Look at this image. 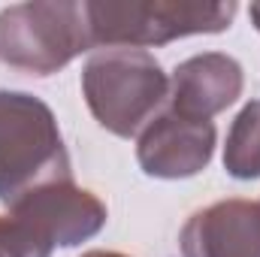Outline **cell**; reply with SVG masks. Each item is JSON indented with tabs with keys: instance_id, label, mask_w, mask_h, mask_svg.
I'll return each mask as SVG.
<instances>
[{
	"instance_id": "obj_3",
	"label": "cell",
	"mask_w": 260,
	"mask_h": 257,
	"mask_svg": "<svg viewBox=\"0 0 260 257\" xmlns=\"http://www.w3.org/2000/svg\"><path fill=\"white\" fill-rule=\"evenodd\" d=\"M82 97L103 130L133 139L167 106L170 76L145 49H100L82 67Z\"/></svg>"
},
{
	"instance_id": "obj_6",
	"label": "cell",
	"mask_w": 260,
	"mask_h": 257,
	"mask_svg": "<svg viewBox=\"0 0 260 257\" xmlns=\"http://www.w3.org/2000/svg\"><path fill=\"white\" fill-rule=\"evenodd\" d=\"M215 142L212 121H194L164 106L136 136V164L151 179H194L212 164Z\"/></svg>"
},
{
	"instance_id": "obj_12",
	"label": "cell",
	"mask_w": 260,
	"mask_h": 257,
	"mask_svg": "<svg viewBox=\"0 0 260 257\" xmlns=\"http://www.w3.org/2000/svg\"><path fill=\"white\" fill-rule=\"evenodd\" d=\"M0 257H3V251H0Z\"/></svg>"
},
{
	"instance_id": "obj_11",
	"label": "cell",
	"mask_w": 260,
	"mask_h": 257,
	"mask_svg": "<svg viewBox=\"0 0 260 257\" xmlns=\"http://www.w3.org/2000/svg\"><path fill=\"white\" fill-rule=\"evenodd\" d=\"M248 18H251V24L257 27V34H260V3H251L248 6Z\"/></svg>"
},
{
	"instance_id": "obj_8",
	"label": "cell",
	"mask_w": 260,
	"mask_h": 257,
	"mask_svg": "<svg viewBox=\"0 0 260 257\" xmlns=\"http://www.w3.org/2000/svg\"><path fill=\"white\" fill-rule=\"evenodd\" d=\"M242 64L224 52H203L173 70L167 106L185 118L212 121L242 97Z\"/></svg>"
},
{
	"instance_id": "obj_9",
	"label": "cell",
	"mask_w": 260,
	"mask_h": 257,
	"mask_svg": "<svg viewBox=\"0 0 260 257\" xmlns=\"http://www.w3.org/2000/svg\"><path fill=\"white\" fill-rule=\"evenodd\" d=\"M224 170L239 182L260 179V100H248L227 130Z\"/></svg>"
},
{
	"instance_id": "obj_5",
	"label": "cell",
	"mask_w": 260,
	"mask_h": 257,
	"mask_svg": "<svg viewBox=\"0 0 260 257\" xmlns=\"http://www.w3.org/2000/svg\"><path fill=\"white\" fill-rule=\"evenodd\" d=\"M91 49L85 3L34 0L0 9V64L27 76H55Z\"/></svg>"
},
{
	"instance_id": "obj_1",
	"label": "cell",
	"mask_w": 260,
	"mask_h": 257,
	"mask_svg": "<svg viewBox=\"0 0 260 257\" xmlns=\"http://www.w3.org/2000/svg\"><path fill=\"white\" fill-rule=\"evenodd\" d=\"M236 9L233 0H85V21L91 49H151L224 34Z\"/></svg>"
},
{
	"instance_id": "obj_7",
	"label": "cell",
	"mask_w": 260,
	"mask_h": 257,
	"mask_svg": "<svg viewBox=\"0 0 260 257\" xmlns=\"http://www.w3.org/2000/svg\"><path fill=\"white\" fill-rule=\"evenodd\" d=\"M182 257H260V200H218L197 209L179 233Z\"/></svg>"
},
{
	"instance_id": "obj_4",
	"label": "cell",
	"mask_w": 260,
	"mask_h": 257,
	"mask_svg": "<svg viewBox=\"0 0 260 257\" xmlns=\"http://www.w3.org/2000/svg\"><path fill=\"white\" fill-rule=\"evenodd\" d=\"M73 179L70 154L52 106L27 91H0V203Z\"/></svg>"
},
{
	"instance_id": "obj_10",
	"label": "cell",
	"mask_w": 260,
	"mask_h": 257,
	"mask_svg": "<svg viewBox=\"0 0 260 257\" xmlns=\"http://www.w3.org/2000/svg\"><path fill=\"white\" fill-rule=\"evenodd\" d=\"M82 257H130V254H121V251H106V248H94V251H85Z\"/></svg>"
},
{
	"instance_id": "obj_2",
	"label": "cell",
	"mask_w": 260,
	"mask_h": 257,
	"mask_svg": "<svg viewBox=\"0 0 260 257\" xmlns=\"http://www.w3.org/2000/svg\"><path fill=\"white\" fill-rule=\"evenodd\" d=\"M106 203L73 179L49 182L0 215L3 257H52L55 248H76L106 227Z\"/></svg>"
}]
</instances>
